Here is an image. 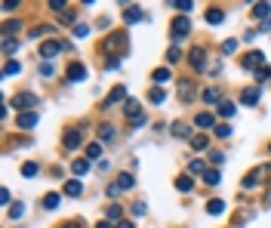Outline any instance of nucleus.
<instances>
[{"label":"nucleus","instance_id":"5fc2aeb1","mask_svg":"<svg viewBox=\"0 0 271 228\" xmlns=\"http://www.w3.org/2000/svg\"><path fill=\"white\" fill-rule=\"evenodd\" d=\"M96 228H114V225H111V222H99Z\"/></svg>","mask_w":271,"mask_h":228},{"label":"nucleus","instance_id":"864d4df0","mask_svg":"<svg viewBox=\"0 0 271 228\" xmlns=\"http://www.w3.org/2000/svg\"><path fill=\"white\" fill-rule=\"evenodd\" d=\"M114 228H136V225H133V222H117Z\"/></svg>","mask_w":271,"mask_h":228},{"label":"nucleus","instance_id":"6e6d98bb","mask_svg":"<svg viewBox=\"0 0 271 228\" xmlns=\"http://www.w3.org/2000/svg\"><path fill=\"white\" fill-rule=\"evenodd\" d=\"M62 228H77V225H74V222H65V225H62Z\"/></svg>","mask_w":271,"mask_h":228},{"label":"nucleus","instance_id":"3c124183","mask_svg":"<svg viewBox=\"0 0 271 228\" xmlns=\"http://www.w3.org/2000/svg\"><path fill=\"white\" fill-rule=\"evenodd\" d=\"M133 213L136 216H145V203H133Z\"/></svg>","mask_w":271,"mask_h":228},{"label":"nucleus","instance_id":"2eb2a0df","mask_svg":"<svg viewBox=\"0 0 271 228\" xmlns=\"http://www.w3.org/2000/svg\"><path fill=\"white\" fill-rule=\"evenodd\" d=\"M207 213L210 216H219V213H225V200H219V198H213L207 203Z\"/></svg>","mask_w":271,"mask_h":228},{"label":"nucleus","instance_id":"473e14b6","mask_svg":"<svg viewBox=\"0 0 271 228\" xmlns=\"http://www.w3.org/2000/svg\"><path fill=\"white\" fill-rule=\"evenodd\" d=\"M213 133L219 136V139H228V136H231V127H228V123H219V127H216Z\"/></svg>","mask_w":271,"mask_h":228},{"label":"nucleus","instance_id":"4c0bfd02","mask_svg":"<svg viewBox=\"0 0 271 228\" xmlns=\"http://www.w3.org/2000/svg\"><path fill=\"white\" fill-rule=\"evenodd\" d=\"M234 50H238V40H225V43H222V53H225V56H231Z\"/></svg>","mask_w":271,"mask_h":228},{"label":"nucleus","instance_id":"a878e982","mask_svg":"<svg viewBox=\"0 0 271 228\" xmlns=\"http://www.w3.org/2000/svg\"><path fill=\"white\" fill-rule=\"evenodd\" d=\"M19 71H22L19 62H6V65H3V77H13V74H19Z\"/></svg>","mask_w":271,"mask_h":228},{"label":"nucleus","instance_id":"8fccbe9b","mask_svg":"<svg viewBox=\"0 0 271 228\" xmlns=\"http://www.w3.org/2000/svg\"><path fill=\"white\" fill-rule=\"evenodd\" d=\"M74 34H77V37H87L90 28H87V25H77V28H74Z\"/></svg>","mask_w":271,"mask_h":228},{"label":"nucleus","instance_id":"58836bf2","mask_svg":"<svg viewBox=\"0 0 271 228\" xmlns=\"http://www.w3.org/2000/svg\"><path fill=\"white\" fill-rule=\"evenodd\" d=\"M204 102H210V105L219 102V89H207V93H204Z\"/></svg>","mask_w":271,"mask_h":228},{"label":"nucleus","instance_id":"a19ab883","mask_svg":"<svg viewBox=\"0 0 271 228\" xmlns=\"http://www.w3.org/2000/svg\"><path fill=\"white\" fill-rule=\"evenodd\" d=\"M40 74H43V77H53V74H56V68H53L50 62H40Z\"/></svg>","mask_w":271,"mask_h":228},{"label":"nucleus","instance_id":"c03bdc74","mask_svg":"<svg viewBox=\"0 0 271 228\" xmlns=\"http://www.w3.org/2000/svg\"><path fill=\"white\" fill-rule=\"evenodd\" d=\"M19 3H22V0H3V9H6V13H13V9H19Z\"/></svg>","mask_w":271,"mask_h":228},{"label":"nucleus","instance_id":"dca6fc26","mask_svg":"<svg viewBox=\"0 0 271 228\" xmlns=\"http://www.w3.org/2000/svg\"><path fill=\"white\" fill-rule=\"evenodd\" d=\"M207 22L210 25H222V22H225V13H222V9H207Z\"/></svg>","mask_w":271,"mask_h":228},{"label":"nucleus","instance_id":"2f4dec72","mask_svg":"<svg viewBox=\"0 0 271 228\" xmlns=\"http://www.w3.org/2000/svg\"><path fill=\"white\" fill-rule=\"evenodd\" d=\"M99 136H102L105 142H108V139H114V127H111V123H105V127H99Z\"/></svg>","mask_w":271,"mask_h":228},{"label":"nucleus","instance_id":"423d86ee","mask_svg":"<svg viewBox=\"0 0 271 228\" xmlns=\"http://www.w3.org/2000/svg\"><path fill=\"white\" fill-rule=\"evenodd\" d=\"M68 81H74V84H80V81H87V68L84 65H80V62H71V65H68Z\"/></svg>","mask_w":271,"mask_h":228},{"label":"nucleus","instance_id":"4d7b16f0","mask_svg":"<svg viewBox=\"0 0 271 228\" xmlns=\"http://www.w3.org/2000/svg\"><path fill=\"white\" fill-rule=\"evenodd\" d=\"M80 3H96V0H80Z\"/></svg>","mask_w":271,"mask_h":228},{"label":"nucleus","instance_id":"f3484780","mask_svg":"<svg viewBox=\"0 0 271 228\" xmlns=\"http://www.w3.org/2000/svg\"><path fill=\"white\" fill-rule=\"evenodd\" d=\"M151 81L154 84H170V68H157V71L151 74Z\"/></svg>","mask_w":271,"mask_h":228},{"label":"nucleus","instance_id":"f03ea898","mask_svg":"<svg viewBox=\"0 0 271 228\" xmlns=\"http://www.w3.org/2000/svg\"><path fill=\"white\" fill-rule=\"evenodd\" d=\"M173 40H185L188 37V31H191V22H188L185 16H179V19H173Z\"/></svg>","mask_w":271,"mask_h":228},{"label":"nucleus","instance_id":"412c9836","mask_svg":"<svg viewBox=\"0 0 271 228\" xmlns=\"http://www.w3.org/2000/svg\"><path fill=\"white\" fill-rule=\"evenodd\" d=\"M259 102V89L250 86V89H243V105H256Z\"/></svg>","mask_w":271,"mask_h":228},{"label":"nucleus","instance_id":"0eeeda50","mask_svg":"<svg viewBox=\"0 0 271 228\" xmlns=\"http://www.w3.org/2000/svg\"><path fill=\"white\" fill-rule=\"evenodd\" d=\"M126 47V34L120 31V34H111L108 40H105V53H114V50H123Z\"/></svg>","mask_w":271,"mask_h":228},{"label":"nucleus","instance_id":"4468645a","mask_svg":"<svg viewBox=\"0 0 271 228\" xmlns=\"http://www.w3.org/2000/svg\"><path fill=\"white\" fill-rule=\"evenodd\" d=\"M191 96H194V84L191 81H179V99L182 102H191Z\"/></svg>","mask_w":271,"mask_h":228},{"label":"nucleus","instance_id":"1a4fd4ad","mask_svg":"<svg viewBox=\"0 0 271 228\" xmlns=\"http://www.w3.org/2000/svg\"><path fill=\"white\" fill-rule=\"evenodd\" d=\"M188 62H191V68H194V71H204V68H207V53L204 50H191V56H188Z\"/></svg>","mask_w":271,"mask_h":228},{"label":"nucleus","instance_id":"5701e85b","mask_svg":"<svg viewBox=\"0 0 271 228\" xmlns=\"http://www.w3.org/2000/svg\"><path fill=\"white\" fill-rule=\"evenodd\" d=\"M268 13H271L268 3H256V6H253V16H256V19H268Z\"/></svg>","mask_w":271,"mask_h":228},{"label":"nucleus","instance_id":"37998d69","mask_svg":"<svg viewBox=\"0 0 271 228\" xmlns=\"http://www.w3.org/2000/svg\"><path fill=\"white\" fill-rule=\"evenodd\" d=\"M151 102H163V99H167V96H163V89L157 86V89H151V96H148Z\"/></svg>","mask_w":271,"mask_h":228},{"label":"nucleus","instance_id":"9b49d317","mask_svg":"<svg viewBox=\"0 0 271 228\" xmlns=\"http://www.w3.org/2000/svg\"><path fill=\"white\" fill-rule=\"evenodd\" d=\"M80 142H84V130H71V133H65V139H62V145L71 148V151H74Z\"/></svg>","mask_w":271,"mask_h":228},{"label":"nucleus","instance_id":"393cba45","mask_svg":"<svg viewBox=\"0 0 271 228\" xmlns=\"http://www.w3.org/2000/svg\"><path fill=\"white\" fill-rule=\"evenodd\" d=\"M204 182H207V185H219L222 176L216 173V170H207V173H204Z\"/></svg>","mask_w":271,"mask_h":228},{"label":"nucleus","instance_id":"6ab92c4d","mask_svg":"<svg viewBox=\"0 0 271 228\" xmlns=\"http://www.w3.org/2000/svg\"><path fill=\"white\" fill-rule=\"evenodd\" d=\"M176 188H179L182 195H185V191H191V188H194V182H191V176H179V179H176Z\"/></svg>","mask_w":271,"mask_h":228},{"label":"nucleus","instance_id":"cd10ccee","mask_svg":"<svg viewBox=\"0 0 271 228\" xmlns=\"http://www.w3.org/2000/svg\"><path fill=\"white\" fill-rule=\"evenodd\" d=\"M16 50H19V43H16V40H13V37L6 34V37H3V53L9 56V53H16Z\"/></svg>","mask_w":271,"mask_h":228},{"label":"nucleus","instance_id":"79ce46f5","mask_svg":"<svg viewBox=\"0 0 271 228\" xmlns=\"http://www.w3.org/2000/svg\"><path fill=\"white\" fill-rule=\"evenodd\" d=\"M219 111H222V114H225V117H231V114H234V111H238V108H234V105H231V102H222V105H219Z\"/></svg>","mask_w":271,"mask_h":228},{"label":"nucleus","instance_id":"b1692460","mask_svg":"<svg viewBox=\"0 0 271 228\" xmlns=\"http://www.w3.org/2000/svg\"><path fill=\"white\" fill-rule=\"evenodd\" d=\"M188 173H194V176H204V173H207L204 161H191V164H188Z\"/></svg>","mask_w":271,"mask_h":228},{"label":"nucleus","instance_id":"20e7f679","mask_svg":"<svg viewBox=\"0 0 271 228\" xmlns=\"http://www.w3.org/2000/svg\"><path fill=\"white\" fill-rule=\"evenodd\" d=\"M13 105H16L19 111H28V108L37 105V96H34V93H19V96L13 99Z\"/></svg>","mask_w":271,"mask_h":228},{"label":"nucleus","instance_id":"72a5a7b5","mask_svg":"<svg viewBox=\"0 0 271 228\" xmlns=\"http://www.w3.org/2000/svg\"><path fill=\"white\" fill-rule=\"evenodd\" d=\"M117 185H120V188L126 191V188H133V185H136V179L129 176V173H123V176H120V182H117Z\"/></svg>","mask_w":271,"mask_h":228},{"label":"nucleus","instance_id":"f704fd0d","mask_svg":"<svg viewBox=\"0 0 271 228\" xmlns=\"http://www.w3.org/2000/svg\"><path fill=\"white\" fill-rule=\"evenodd\" d=\"M71 170H74V173H77V176H84V173H87V170H90V164H87V161H74V167H71Z\"/></svg>","mask_w":271,"mask_h":228},{"label":"nucleus","instance_id":"c756f323","mask_svg":"<svg viewBox=\"0 0 271 228\" xmlns=\"http://www.w3.org/2000/svg\"><path fill=\"white\" fill-rule=\"evenodd\" d=\"M59 207V195H46L43 198V210H56Z\"/></svg>","mask_w":271,"mask_h":228},{"label":"nucleus","instance_id":"aec40b11","mask_svg":"<svg viewBox=\"0 0 271 228\" xmlns=\"http://www.w3.org/2000/svg\"><path fill=\"white\" fill-rule=\"evenodd\" d=\"M194 127H200V130L213 127V114H197V117H194Z\"/></svg>","mask_w":271,"mask_h":228},{"label":"nucleus","instance_id":"9d476101","mask_svg":"<svg viewBox=\"0 0 271 228\" xmlns=\"http://www.w3.org/2000/svg\"><path fill=\"white\" fill-rule=\"evenodd\" d=\"M123 99H126V86H114L111 93H108V99H105L102 108H111V105H117V102H123Z\"/></svg>","mask_w":271,"mask_h":228},{"label":"nucleus","instance_id":"4be33fe9","mask_svg":"<svg viewBox=\"0 0 271 228\" xmlns=\"http://www.w3.org/2000/svg\"><path fill=\"white\" fill-rule=\"evenodd\" d=\"M87 157H90V161H99V157H102V145H99V142L87 145Z\"/></svg>","mask_w":271,"mask_h":228},{"label":"nucleus","instance_id":"a211bd4d","mask_svg":"<svg viewBox=\"0 0 271 228\" xmlns=\"http://www.w3.org/2000/svg\"><path fill=\"white\" fill-rule=\"evenodd\" d=\"M80 191H84V188H80V182H77V179H68V182H65V195H71V198H77Z\"/></svg>","mask_w":271,"mask_h":228},{"label":"nucleus","instance_id":"f257e3e1","mask_svg":"<svg viewBox=\"0 0 271 228\" xmlns=\"http://www.w3.org/2000/svg\"><path fill=\"white\" fill-rule=\"evenodd\" d=\"M123 114L129 117V123H133V127H142V123H145V108L139 105L136 99H126V102H123Z\"/></svg>","mask_w":271,"mask_h":228},{"label":"nucleus","instance_id":"c85d7f7f","mask_svg":"<svg viewBox=\"0 0 271 228\" xmlns=\"http://www.w3.org/2000/svg\"><path fill=\"white\" fill-rule=\"evenodd\" d=\"M170 3H173L176 9H182V13H188V9L194 6V0H170Z\"/></svg>","mask_w":271,"mask_h":228},{"label":"nucleus","instance_id":"09e8293b","mask_svg":"<svg viewBox=\"0 0 271 228\" xmlns=\"http://www.w3.org/2000/svg\"><path fill=\"white\" fill-rule=\"evenodd\" d=\"M9 31H19V22H6V25H3V34H9Z\"/></svg>","mask_w":271,"mask_h":228},{"label":"nucleus","instance_id":"f8f14e48","mask_svg":"<svg viewBox=\"0 0 271 228\" xmlns=\"http://www.w3.org/2000/svg\"><path fill=\"white\" fill-rule=\"evenodd\" d=\"M142 19H145V13L139 6H126L123 9V22H126V25H136V22H142Z\"/></svg>","mask_w":271,"mask_h":228},{"label":"nucleus","instance_id":"39448f33","mask_svg":"<svg viewBox=\"0 0 271 228\" xmlns=\"http://www.w3.org/2000/svg\"><path fill=\"white\" fill-rule=\"evenodd\" d=\"M68 47V43H59V40H46L43 43V47H40V56H43V59H53V56H59V53H62Z\"/></svg>","mask_w":271,"mask_h":228},{"label":"nucleus","instance_id":"c9c22d12","mask_svg":"<svg viewBox=\"0 0 271 228\" xmlns=\"http://www.w3.org/2000/svg\"><path fill=\"white\" fill-rule=\"evenodd\" d=\"M22 173H25V176H37V164H22Z\"/></svg>","mask_w":271,"mask_h":228},{"label":"nucleus","instance_id":"e433bc0d","mask_svg":"<svg viewBox=\"0 0 271 228\" xmlns=\"http://www.w3.org/2000/svg\"><path fill=\"white\" fill-rule=\"evenodd\" d=\"M120 203H111V207H108V219H120Z\"/></svg>","mask_w":271,"mask_h":228},{"label":"nucleus","instance_id":"49530a36","mask_svg":"<svg viewBox=\"0 0 271 228\" xmlns=\"http://www.w3.org/2000/svg\"><path fill=\"white\" fill-rule=\"evenodd\" d=\"M46 31H53V28H43V25H40V28H34V31H31V37H43Z\"/></svg>","mask_w":271,"mask_h":228},{"label":"nucleus","instance_id":"7c9ffc66","mask_svg":"<svg viewBox=\"0 0 271 228\" xmlns=\"http://www.w3.org/2000/svg\"><path fill=\"white\" fill-rule=\"evenodd\" d=\"M173 136H176V139H185V136H188V127H185V123H173Z\"/></svg>","mask_w":271,"mask_h":228},{"label":"nucleus","instance_id":"6e6552de","mask_svg":"<svg viewBox=\"0 0 271 228\" xmlns=\"http://www.w3.org/2000/svg\"><path fill=\"white\" fill-rule=\"evenodd\" d=\"M262 176H268V167H256L253 173H250V176L243 179V188H256L259 182H262Z\"/></svg>","mask_w":271,"mask_h":228},{"label":"nucleus","instance_id":"de8ad7c7","mask_svg":"<svg viewBox=\"0 0 271 228\" xmlns=\"http://www.w3.org/2000/svg\"><path fill=\"white\" fill-rule=\"evenodd\" d=\"M120 191H123V188L117 185V182H114V185H108V195H111V198H117V195H120Z\"/></svg>","mask_w":271,"mask_h":228},{"label":"nucleus","instance_id":"603ef678","mask_svg":"<svg viewBox=\"0 0 271 228\" xmlns=\"http://www.w3.org/2000/svg\"><path fill=\"white\" fill-rule=\"evenodd\" d=\"M22 213H25V207H13V210H9V216H13V219H19Z\"/></svg>","mask_w":271,"mask_h":228},{"label":"nucleus","instance_id":"bb28decb","mask_svg":"<svg viewBox=\"0 0 271 228\" xmlns=\"http://www.w3.org/2000/svg\"><path fill=\"white\" fill-rule=\"evenodd\" d=\"M191 148L194 151H204L207 148V136H191Z\"/></svg>","mask_w":271,"mask_h":228},{"label":"nucleus","instance_id":"ea45409f","mask_svg":"<svg viewBox=\"0 0 271 228\" xmlns=\"http://www.w3.org/2000/svg\"><path fill=\"white\" fill-rule=\"evenodd\" d=\"M179 59H182L179 47H170V53H167V62H179Z\"/></svg>","mask_w":271,"mask_h":228},{"label":"nucleus","instance_id":"a18cd8bd","mask_svg":"<svg viewBox=\"0 0 271 228\" xmlns=\"http://www.w3.org/2000/svg\"><path fill=\"white\" fill-rule=\"evenodd\" d=\"M50 9H56V13H62V9H65V0H50Z\"/></svg>","mask_w":271,"mask_h":228},{"label":"nucleus","instance_id":"ddd939ff","mask_svg":"<svg viewBox=\"0 0 271 228\" xmlns=\"http://www.w3.org/2000/svg\"><path fill=\"white\" fill-rule=\"evenodd\" d=\"M34 123H37V114H34V111H19V127L31 130Z\"/></svg>","mask_w":271,"mask_h":228},{"label":"nucleus","instance_id":"7ed1b4c3","mask_svg":"<svg viewBox=\"0 0 271 228\" xmlns=\"http://www.w3.org/2000/svg\"><path fill=\"white\" fill-rule=\"evenodd\" d=\"M265 62V53H259V50H253V53H246L243 59H241V65L246 68V71H259V65Z\"/></svg>","mask_w":271,"mask_h":228}]
</instances>
